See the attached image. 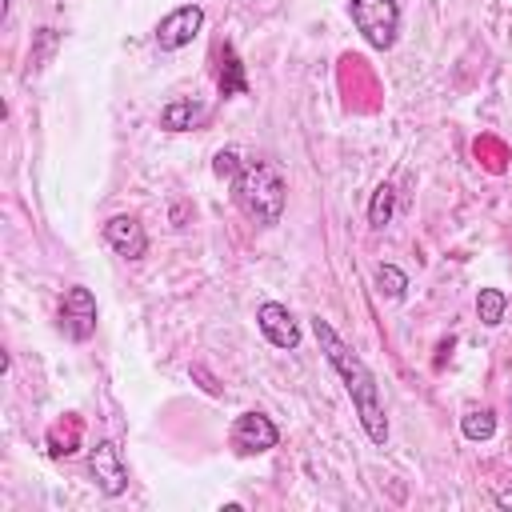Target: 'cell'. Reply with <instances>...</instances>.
Returning <instances> with one entry per match:
<instances>
[{
	"mask_svg": "<svg viewBox=\"0 0 512 512\" xmlns=\"http://www.w3.org/2000/svg\"><path fill=\"white\" fill-rule=\"evenodd\" d=\"M280 444V428L272 424V416L264 412H240L232 420V448L244 452V456H256V452H268Z\"/></svg>",
	"mask_w": 512,
	"mask_h": 512,
	"instance_id": "cell-7",
	"label": "cell"
},
{
	"mask_svg": "<svg viewBox=\"0 0 512 512\" xmlns=\"http://www.w3.org/2000/svg\"><path fill=\"white\" fill-rule=\"evenodd\" d=\"M496 508H512V488H504V492H496Z\"/></svg>",
	"mask_w": 512,
	"mask_h": 512,
	"instance_id": "cell-18",
	"label": "cell"
},
{
	"mask_svg": "<svg viewBox=\"0 0 512 512\" xmlns=\"http://www.w3.org/2000/svg\"><path fill=\"white\" fill-rule=\"evenodd\" d=\"M216 92L220 96H244L248 92L244 64H240V56H236V48L228 40L216 44Z\"/></svg>",
	"mask_w": 512,
	"mask_h": 512,
	"instance_id": "cell-10",
	"label": "cell"
},
{
	"mask_svg": "<svg viewBox=\"0 0 512 512\" xmlns=\"http://www.w3.org/2000/svg\"><path fill=\"white\" fill-rule=\"evenodd\" d=\"M104 240H108V248H112L116 256H124V260H140V256L148 252L144 224H140L136 216H128V212H116V216L104 220Z\"/></svg>",
	"mask_w": 512,
	"mask_h": 512,
	"instance_id": "cell-9",
	"label": "cell"
},
{
	"mask_svg": "<svg viewBox=\"0 0 512 512\" xmlns=\"http://www.w3.org/2000/svg\"><path fill=\"white\" fill-rule=\"evenodd\" d=\"M504 308H508V296L500 288H480L476 292V316L484 328H496L504 320Z\"/></svg>",
	"mask_w": 512,
	"mask_h": 512,
	"instance_id": "cell-12",
	"label": "cell"
},
{
	"mask_svg": "<svg viewBox=\"0 0 512 512\" xmlns=\"http://www.w3.org/2000/svg\"><path fill=\"white\" fill-rule=\"evenodd\" d=\"M88 472H92L96 488H100L108 500H116V496L128 492V464H124L116 440H96V444H92V452H88Z\"/></svg>",
	"mask_w": 512,
	"mask_h": 512,
	"instance_id": "cell-4",
	"label": "cell"
},
{
	"mask_svg": "<svg viewBox=\"0 0 512 512\" xmlns=\"http://www.w3.org/2000/svg\"><path fill=\"white\" fill-rule=\"evenodd\" d=\"M348 16L372 48L388 52L396 44V32H400V4L396 0H348Z\"/></svg>",
	"mask_w": 512,
	"mask_h": 512,
	"instance_id": "cell-3",
	"label": "cell"
},
{
	"mask_svg": "<svg viewBox=\"0 0 512 512\" xmlns=\"http://www.w3.org/2000/svg\"><path fill=\"white\" fill-rule=\"evenodd\" d=\"M204 120V104H196V100H168L164 108H160V128L164 132H188V128H196Z\"/></svg>",
	"mask_w": 512,
	"mask_h": 512,
	"instance_id": "cell-11",
	"label": "cell"
},
{
	"mask_svg": "<svg viewBox=\"0 0 512 512\" xmlns=\"http://www.w3.org/2000/svg\"><path fill=\"white\" fill-rule=\"evenodd\" d=\"M76 444H80V424H76V420L68 424V432H64V424H56V428L48 432V452H52V456H72Z\"/></svg>",
	"mask_w": 512,
	"mask_h": 512,
	"instance_id": "cell-16",
	"label": "cell"
},
{
	"mask_svg": "<svg viewBox=\"0 0 512 512\" xmlns=\"http://www.w3.org/2000/svg\"><path fill=\"white\" fill-rule=\"evenodd\" d=\"M460 432H464L468 440H492V432H496L492 408H472V412H464V416H460Z\"/></svg>",
	"mask_w": 512,
	"mask_h": 512,
	"instance_id": "cell-14",
	"label": "cell"
},
{
	"mask_svg": "<svg viewBox=\"0 0 512 512\" xmlns=\"http://www.w3.org/2000/svg\"><path fill=\"white\" fill-rule=\"evenodd\" d=\"M232 200L236 208L260 224V228H272L280 224L284 216V204H288V180L276 164L268 160H244L240 172L232 176Z\"/></svg>",
	"mask_w": 512,
	"mask_h": 512,
	"instance_id": "cell-2",
	"label": "cell"
},
{
	"mask_svg": "<svg viewBox=\"0 0 512 512\" xmlns=\"http://www.w3.org/2000/svg\"><path fill=\"white\" fill-rule=\"evenodd\" d=\"M392 212H396V188L392 184H376V192L368 200V224L384 228V224H392Z\"/></svg>",
	"mask_w": 512,
	"mask_h": 512,
	"instance_id": "cell-13",
	"label": "cell"
},
{
	"mask_svg": "<svg viewBox=\"0 0 512 512\" xmlns=\"http://www.w3.org/2000/svg\"><path fill=\"white\" fill-rule=\"evenodd\" d=\"M60 328L68 340H88L96 332V296L84 288V284H72L64 288V300H60Z\"/></svg>",
	"mask_w": 512,
	"mask_h": 512,
	"instance_id": "cell-5",
	"label": "cell"
},
{
	"mask_svg": "<svg viewBox=\"0 0 512 512\" xmlns=\"http://www.w3.org/2000/svg\"><path fill=\"white\" fill-rule=\"evenodd\" d=\"M200 28H204V8L200 4H180L156 24V44H160V52H180L184 44L196 40Z\"/></svg>",
	"mask_w": 512,
	"mask_h": 512,
	"instance_id": "cell-6",
	"label": "cell"
},
{
	"mask_svg": "<svg viewBox=\"0 0 512 512\" xmlns=\"http://www.w3.org/2000/svg\"><path fill=\"white\" fill-rule=\"evenodd\" d=\"M240 164H244V160H240L232 148H220V152H216V160H212V172H216L220 180H232V176L240 172Z\"/></svg>",
	"mask_w": 512,
	"mask_h": 512,
	"instance_id": "cell-17",
	"label": "cell"
},
{
	"mask_svg": "<svg viewBox=\"0 0 512 512\" xmlns=\"http://www.w3.org/2000/svg\"><path fill=\"white\" fill-rule=\"evenodd\" d=\"M376 288H380V296H388V300H404L408 276H404L396 264H380V268H376Z\"/></svg>",
	"mask_w": 512,
	"mask_h": 512,
	"instance_id": "cell-15",
	"label": "cell"
},
{
	"mask_svg": "<svg viewBox=\"0 0 512 512\" xmlns=\"http://www.w3.org/2000/svg\"><path fill=\"white\" fill-rule=\"evenodd\" d=\"M256 324H260V332L272 348H296L300 344V324H296L292 308L280 304V300H264L256 308Z\"/></svg>",
	"mask_w": 512,
	"mask_h": 512,
	"instance_id": "cell-8",
	"label": "cell"
},
{
	"mask_svg": "<svg viewBox=\"0 0 512 512\" xmlns=\"http://www.w3.org/2000/svg\"><path fill=\"white\" fill-rule=\"evenodd\" d=\"M312 332L320 340V352L328 356V364L336 368V376L344 380V392L352 396V408L368 432L372 444H384L388 440V416H384V404H380V384L372 376V368L340 340V332L324 320V316H312Z\"/></svg>",
	"mask_w": 512,
	"mask_h": 512,
	"instance_id": "cell-1",
	"label": "cell"
}]
</instances>
